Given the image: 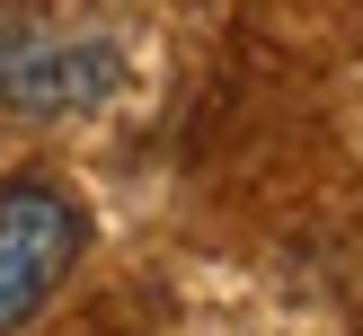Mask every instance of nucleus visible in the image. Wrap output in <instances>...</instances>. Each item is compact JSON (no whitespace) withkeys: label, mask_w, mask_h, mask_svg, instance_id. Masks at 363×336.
I'll return each instance as SVG.
<instances>
[{"label":"nucleus","mask_w":363,"mask_h":336,"mask_svg":"<svg viewBox=\"0 0 363 336\" xmlns=\"http://www.w3.org/2000/svg\"><path fill=\"white\" fill-rule=\"evenodd\" d=\"M124 88V45L98 18H53V9H0V106L27 124L98 115Z\"/></svg>","instance_id":"nucleus-1"},{"label":"nucleus","mask_w":363,"mask_h":336,"mask_svg":"<svg viewBox=\"0 0 363 336\" xmlns=\"http://www.w3.org/2000/svg\"><path fill=\"white\" fill-rule=\"evenodd\" d=\"M80 248H89V212L71 186H53V177H9L0 186V336L27 328L71 283Z\"/></svg>","instance_id":"nucleus-2"}]
</instances>
